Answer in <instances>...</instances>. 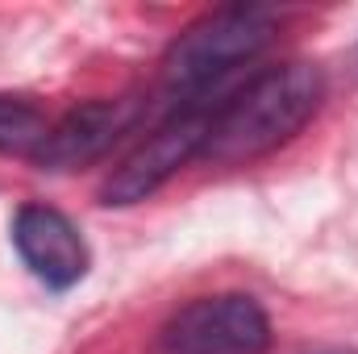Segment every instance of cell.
I'll return each instance as SVG.
<instances>
[{
    "label": "cell",
    "mask_w": 358,
    "mask_h": 354,
    "mask_svg": "<svg viewBox=\"0 0 358 354\" xmlns=\"http://www.w3.org/2000/svg\"><path fill=\"white\" fill-rule=\"evenodd\" d=\"M142 117L138 96H113V100H88L71 108L59 125H50L42 150L34 163L42 171H80L96 159H104Z\"/></svg>",
    "instance_id": "5"
},
{
    "label": "cell",
    "mask_w": 358,
    "mask_h": 354,
    "mask_svg": "<svg viewBox=\"0 0 358 354\" xmlns=\"http://www.w3.org/2000/svg\"><path fill=\"white\" fill-rule=\"evenodd\" d=\"M271 321L259 300L225 292L183 304L163 330V354H267Z\"/></svg>",
    "instance_id": "3"
},
{
    "label": "cell",
    "mask_w": 358,
    "mask_h": 354,
    "mask_svg": "<svg viewBox=\"0 0 358 354\" xmlns=\"http://www.w3.org/2000/svg\"><path fill=\"white\" fill-rule=\"evenodd\" d=\"M13 246L25 267L55 292L76 288L88 275V246L71 217H63L50 204H25L13 217Z\"/></svg>",
    "instance_id": "6"
},
{
    "label": "cell",
    "mask_w": 358,
    "mask_h": 354,
    "mask_svg": "<svg viewBox=\"0 0 358 354\" xmlns=\"http://www.w3.org/2000/svg\"><path fill=\"white\" fill-rule=\"evenodd\" d=\"M50 125L46 117L25 100V96H4L0 92V155H21L34 159L46 142Z\"/></svg>",
    "instance_id": "7"
},
{
    "label": "cell",
    "mask_w": 358,
    "mask_h": 354,
    "mask_svg": "<svg viewBox=\"0 0 358 354\" xmlns=\"http://www.w3.org/2000/svg\"><path fill=\"white\" fill-rule=\"evenodd\" d=\"M275 38V13L267 8H221L204 21H196L176 46L167 50L163 80L171 92H204L229 76L234 67L259 59Z\"/></svg>",
    "instance_id": "2"
},
{
    "label": "cell",
    "mask_w": 358,
    "mask_h": 354,
    "mask_svg": "<svg viewBox=\"0 0 358 354\" xmlns=\"http://www.w3.org/2000/svg\"><path fill=\"white\" fill-rule=\"evenodd\" d=\"M321 100H325V76L313 63L271 67L217 108V121L200 159L217 167L263 159L308 125Z\"/></svg>",
    "instance_id": "1"
},
{
    "label": "cell",
    "mask_w": 358,
    "mask_h": 354,
    "mask_svg": "<svg viewBox=\"0 0 358 354\" xmlns=\"http://www.w3.org/2000/svg\"><path fill=\"white\" fill-rule=\"evenodd\" d=\"M213 121H217V108H187V113L171 117L167 125H159L113 176L104 179L100 204L125 208V204L150 200L179 167H187L192 159L204 155V142L213 134Z\"/></svg>",
    "instance_id": "4"
}]
</instances>
